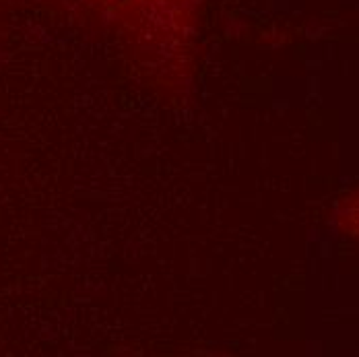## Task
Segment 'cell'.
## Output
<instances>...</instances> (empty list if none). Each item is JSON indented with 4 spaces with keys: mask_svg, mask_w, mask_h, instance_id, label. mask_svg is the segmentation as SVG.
<instances>
[{
    "mask_svg": "<svg viewBox=\"0 0 359 357\" xmlns=\"http://www.w3.org/2000/svg\"><path fill=\"white\" fill-rule=\"evenodd\" d=\"M137 58L161 76L184 71L194 54L207 0H79Z\"/></svg>",
    "mask_w": 359,
    "mask_h": 357,
    "instance_id": "cell-1",
    "label": "cell"
},
{
    "mask_svg": "<svg viewBox=\"0 0 359 357\" xmlns=\"http://www.w3.org/2000/svg\"><path fill=\"white\" fill-rule=\"evenodd\" d=\"M341 223H343L345 229H349L353 236L359 238V192L353 194L347 201V205L343 207V211H341Z\"/></svg>",
    "mask_w": 359,
    "mask_h": 357,
    "instance_id": "cell-2",
    "label": "cell"
}]
</instances>
